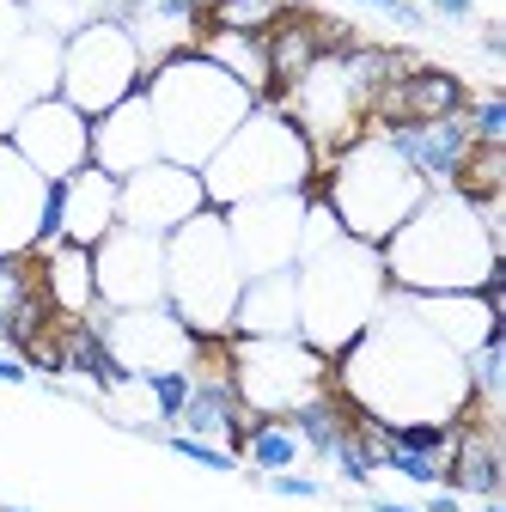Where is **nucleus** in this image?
Listing matches in <instances>:
<instances>
[{"label": "nucleus", "mask_w": 506, "mask_h": 512, "mask_svg": "<svg viewBox=\"0 0 506 512\" xmlns=\"http://www.w3.org/2000/svg\"><path fill=\"white\" fill-rule=\"evenodd\" d=\"M330 378L354 415L366 421H458L470 409L464 354L446 348L421 317L391 293L372 324L330 360Z\"/></svg>", "instance_id": "obj_1"}, {"label": "nucleus", "mask_w": 506, "mask_h": 512, "mask_svg": "<svg viewBox=\"0 0 506 512\" xmlns=\"http://www.w3.org/2000/svg\"><path fill=\"white\" fill-rule=\"evenodd\" d=\"M391 293H482L506 275L500 202H464L458 189H427L421 208L378 244Z\"/></svg>", "instance_id": "obj_2"}, {"label": "nucleus", "mask_w": 506, "mask_h": 512, "mask_svg": "<svg viewBox=\"0 0 506 512\" xmlns=\"http://www.w3.org/2000/svg\"><path fill=\"white\" fill-rule=\"evenodd\" d=\"M141 98L153 110V128H159V159L189 165V171H202L220 153V141L257 110V98L196 49L165 55L159 68H147Z\"/></svg>", "instance_id": "obj_3"}, {"label": "nucleus", "mask_w": 506, "mask_h": 512, "mask_svg": "<svg viewBox=\"0 0 506 512\" xmlns=\"http://www.w3.org/2000/svg\"><path fill=\"white\" fill-rule=\"evenodd\" d=\"M299 281V342H311L318 354H342L372 317L391 299L385 263H378V244L360 238H330L324 250H305L293 263Z\"/></svg>", "instance_id": "obj_4"}, {"label": "nucleus", "mask_w": 506, "mask_h": 512, "mask_svg": "<svg viewBox=\"0 0 506 512\" xmlns=\"http://www.w3.org/2000/svg\"><path fill=\"white\" fill-rule=\"evenodd\" d=\"M311 189L330 202L336 226L348 238H360V244H385L421 208V196H427V183L391 153V141L378 135V128H366L360 141H348L342 153H330Z\"/></svg>", "instance_id": "obj_5"}, {"label": "nucleus", "mask_w": 506, "mask_h": 512, "mask_svg": "<svg viewBox=\"0 0 506 512\" xmlns=\"http://www.w3.org/2000/svg\"><path fill=\"white\" fill-rule=\"evenodd\" d=\"M311 183H318V153H311V141L275 104H257L220 141V153L202 165L208 208L257 202V196H287V189H311Z\"/></svg>", "instance_id": "obj_6"}, {"label": "nucleus", "mask_w": 506, "mask_h": 512, "mask_svg": "<svg viewBox=\"0 0 506 512\" xmlns=\"http://www.w3.org/2000/svg\"><path fill=\"white\" fill-rule=\"evenodd\" d=\"M244 269L226 238V214L202 208L165 238V305L183 317L189 336H232V305H238Z\"/></svg>", "instance_id": "obj_7"}, {"label": "nucleus", "mask_w": 506, "mask_h": 512, "mask_svg": "<svg viewBox=\"0 0 506 512\" xmlns=\"http://www.w3.org/2000/svg\"><path fill=\"white\" fill-rule=\"evenodd\" d=\"M226 366L250 415H293L299 403L336 391L330 354L299 336H226Z\"/></svg>", "instance_id": "obj_8"}, {"label": "nucleus", "mask_w": 506, "mask_h": 512, "mask_svg": "<svg viewBox=\"0 0 506 512\" xmlns=\"http://www.w3.org/2000/svg\"><path fill=\"white\" fill-rule=\"evenodd\" d=\"M147 80V61L135 49V37L122 31L110 13L80 25L74 37H61V74H55V98H68L80 116H104L122 98H135Z\"/></svg>", "instance_id": "obj_9"}, {"label": "nucleus", "mask_w": 506, "mask_h": 512, "mask_svg": "<svg viewBox=\"0 0 506 512\" xmlns=\"http://www.w3.org/2000/svg\"><path fill=\"white\" fill-rule=\"evenodd\" d=\"M305 196L311 189H287V196H257V202H232L226 214V238L238 250L244 275H275L299 263V226H305Z\"/></svg>", "instance_id": "obj_10"}, {"label": "nucleus", "mask_w": 506, "mask_h": 512, "mask_svg": "<svg viewBox=\"0 0 506 512\" xmlns=\"http://www.w3.org/2000/svg\"><path fill=\"white\" fill-rule=\"evenodd\" d=\"M92 287L104 311H141L165 305V238L116 226L110 238L92 244Z\"/></svg>", "instance_id": "obj_11"}, {"label": "nucleus", "mask_w": 506, "mask_h": 512, "mask_svg": "<svg viewBox=\"0 0 506 512\" xmlns=\"http://www.w3.org/2000/svg\"><path fill=\"white\" fill-rule=\"evenodd\" d=\"M98 330H104L122 372H171V366H189L202 348V336H189L171 305H141V311H104L98 305Z\"/></svg>", "instance_id": "obj_12"}, {"label": "nucleus", "mask_w": 506, "mask_h": 512, "mask_svg": "<svg viewBox=\"0 0 506 512\" xmlns=\"http://www.w3.org/2000/svg\"><path fill=\"white\" fill-rule=\"evenodd\" d=\"M7 147L49 183L61 177H74L80 165H92V116H80L68 98H37L19 122H13V135Z\"/></svg>", "instance_id": "obj_13"}, {"label": "nucleus", "mask_w": 506, "mask_h": 512, "mask_svg": "<svg viewBox=\"0 0 506 512\" xmlns=\"http://www.w3.org/2000/svg\"><path fill=\"white\" fill-rule=\"evenodd\" d=\"M202 208H208L202 171H189V165L153 159V165H141V171L122 177V226H135V232L171 238L189 214H202Z\"/></svg>", "instance_id": "obj_14"}, {"label": "nucleus", "mask_w": 506, "mask_h": 512, "mask_svg": "<svg viewBox=\"0 0 506 512\" xmlns=\"http://www.w3.org/2000/svg\"><path fill=\"white\" fill-rule=\"evenodd\" d=\"M470 104V86L446 68H409L397 80H385L372 92V110H366V128H397V122H446V116H464Z\"/></svg>", "instance_id": "obj_15"}, {"label": "nucleus", "mask_w": 506, "mask_h": 512, "mask_svg": "<svg viewBox=\"0 0 506 512\" xmlns=\"http://www.w3.org/2000/svg\"><path fill=\"white\" fill-rule=\"evenodd\" d=\"M506 275L500 281H488L482 293H397L421 324L446 342V348H458V354H470V348H482L494 330H506Z\"/></svg>", "instance_id": "obj_16"}, {"label": "nucleus", "mask_w": 506, "mask_h": 512, "mask_svg": "<svg viewBox=\"0 0 506 512\" xmlns=\"http://www.w3.org/2000/svg\"><path fill=\"white\" fill-rule=\"evenodd\" d=\"M55 214H61V244L92 250L98 238H110L122 226V177L80 165L74 177L55 183Z\"/></svg>", "instance_id": "obj_17"}, {"label": "nucleus", "mask_w": 506, "mask_h": 512, "mask_svg": "<svg viewBox=\"0 0 506 512\" xmlns=\"http://www.w3.org/2000/svg\"><path fill=\"white\" fill-rule=\"evenodd\" d=\"M378 135L391 141V153L427 183V189H452L464 159H470V128L464 116H446V122H397V128H378Z\"/></svg>", "instance_id": "obj_18"}, {"label": "nucleus", "mask_w": 506, "mask_h": 512, "mask_svg": "<svg viewBox=\"0 0 506 512\" xmlns=\"http://www.w3.org/2000/svg\"><path fill=\"white\" fill-rule=\"evenodd\" d=\"M49 177H37L7 141H0V256H31L43 238Z\"/></svg>", "instance_id": "obj_19"}, {"label": "nucleus", "mask_w": 506, "mask_h": 512, "mask_svg": "<svg viewBox=\"0 0 506 512\" xmlns=\"http://www.w3.org/2000/svg\"><path fill=\"white\" fill-rule=\"evenodd\" d=\"M153 159H159V128H153V110H147L141 92L122 98V104L104 110V116H92V165H98V171L129 177V171H141V165H153Z\"/></svg>", "instance_id": "obj_20"}, {"label": "nucleus", "mask_w": 506, "mask_h": 512, "mask_svg": "<svg viewBox=\"0 0 506 512\" xmlns=\"http://www.w3.org/2000/svg\"><path fill=\"white\" fill-rule=\"evenodd\" d=\"M55 74H61V37L31 31V37L19 43V55L0 68V141L13 135V122H19L37 98H55Z\"/></svg>", "instance_id": "obj_21"}, {"label": "nucleus", "mask_w": 506, "mask_h": 512, "mask_svg": "<svg viewBox=\"0 0 506 512\" xmlns=\"http://www.w3.org/2000/svg\"><path fill=\"white\" fill-rule=\"evenodd\" d=\"M232 336H299V281L293 269L244 275L232 305Z\"/></svg>", "instance_id": "obj_22"}, {"label": "nucleus", "mask_w": 506, "mask_h": 512, "mask_svg": "<svg viewBox=\"0 0 506 512\" xmlns=\"http://www.w3.org/2000/svg\"><path fill=\"white\" fill-rule=\"evenodd\" d=\"M37 263V287L49 299L55 317H92L98 311V287H92V250L80 244H49L31 256Z\"/></svg>", "instance_id": "obj_23"}, {"label": "nucleus", "mask_w": 506, "mask_h": 512, "mask_svg": "<svg viewBox=\"0 0 506 512\" xmlns=\"http://www.w3.org/2000/svg\"><path fill=\"white\" fill-rule=\"evenodd\" d=\"M196 55H208L220 74H232L250 98H269V49H263V31H202L196 37Z\"/></svg>", "instance_id": "obj_24"}, {"label": "nucleus", "mask_w": 506, "mask_h": 512, "mask_svg": "<svg viewBox=\"0 0 506 512\" xmlns=\"http://www.w3.org/2000/svg\"><path fill=\"white\" fill-rule=\"evenodd\" d=\"M305 445L293 433L287 415H250L244 439H238V470L244 476H275V470H299Z\"/></svg>", "instance_id": "obj_25"}, {"label": "nucleus", "mask_w": 506, "mask_h": 512, "mask_svg": "<svg viewBox=\"0 0 506 512\" xmlns=\"http://www.w3.org/2000/svg\"><path fill=\"white\" fill-rule=\"evenodd\" d=\"M19 7H25L31 31H43V37H74L80 25L104 19L98 0H19Z\"/></svg>", "instance_id": "obj_26"}, {"label": "nucleus", "mask_w": 506, "mask_h": 512, "mask_svg": "<svg viewBox=\"0 0 506 512\" xmlns=\"http://www.w3.org/2000/svg\"><path fill=\"white\" fill-rule=\"evenodd\" d=\"M287 13V0H208L202 31H269Z\"/></svg>", "instance_id": "obj_27"}, {"label": "nucleus", "mask_w": 506, "mask_h": 512, "mask_svg": "<svg viewBox=\"0 0 506 512\" xmlns=\"http://www.w3.org/2000/svg\"><path fill=\"white\" fill-rule=\"evenodd\" d=\"M135 378H141V391H147L159 427L171 433L177 415H183V403H189V366H171V372H135Z\"/></svg>", "instance_id": "obj_28"}, {"label": "nucleus", "mask_w": 506, "mask_h": 512, "mask_svg": "<svg viewBox=\"0 0 506 512\" xmlns=\"http://www.w3.org/2000/svg\"><path fill=\"white\" fill-rule=\"evenodd\" d=\"M159 445L165 452H177V458H189V464H202V470H220V476H232L238 470V452H226V445H208V439H189V433H159Z\"/></svg>", "instance_id": "obj_29"}, {"label": "nucleus", "mask_w": 506, "mask_h": 512, "mask_svg": "<svg viewBox=\"0 0 506 512\" xmlns=\"http://www.w3.org/2000/svg\"><path fill=\"white\" fill-rule=\"evenodd\" d=\"M269 494H281V500H324L330 488L318 482V476H299V470H275V476H257Z\"/></svg>", "instance_id": "obj_30"}, {"label": "nucleus", "mask_w": 506, "mask_h": 512, "mask_svg": "<svg viewBox=\"0 0 506 512\" xmlns=\"http://www.w3.org/2000/svg\"><path fill=\"white\" fill-rule=\"evenodd\" d=\"M31 37V19H25V7L19 0H0V68L19 55V43Z\"/></svg>", "instance_id": "obj_31"}, {"label": "nucleus", "mask_w": 506, "mask_h": 512, "mask_svg": "<svg viewBox=\"0 0 506 512\" xmlns=\"http://www.w3.org/2000/svg\"><path fill=\"white\" fill-rule=\"evenodd\" d=\"M354 7H366V13H378V19H391L397 31H427L421 0H354Z\"/></svg>", "instance_id": "obj_32"}, {"label": "nucleus", "mask_w": 506, "mask_h": 512, "mask_svg": "<svg viewBox=\"0 0 506 512\" xmlns=\"http://www.w3.org/2000/svg\"><path fill=\"white\" fill-rule=\"evenodd\" d=\"M421 13H427V19H452V25H464V19H476V0H421Z\"/></svg>", "instance_id": "obj_33"}, {"label": "nucleus", "mask_w": 506, "mask_h": 512, "mask_svg": "<svg viewBox=\"0 0 506 512\" xmlns=\"http://www.w3.org/2000/svg\"><path fill=\"white\" fill-rule=\"evenodd\" d=\"M421 512H470V506H464V494H452V488H427Z\"/></svg>", "instance_id": "obj_34"}, {"label": "nucleus", "mask_w": 506, "mask_h": 512, "mask_svg": "<svg viewBox=\"0 0 506 512\" xmlns=\"http://www.w3.org/2000/svg\"><path fill=\"white\" fill-rule=\"evenodd\" d=\"M360 512H421V506H409V500H378V494H366V500H360Z\"/></svg>", "instance_id": "obj_35"}, {"label": "nucleus", "mask_w": 506, "mask_h": 512, "mask_svg": "<svg viewBox=\"0 0 506 512\" xmlns=\"http://www.w3.org/2000/svg\"><path fill=\"white\" fill-rule=\"evenodd\" d=\"M476 512H506V506H500V500H482V506H476Z\"/></svg>", "instance_id": "obj_36"}, {"label": "nucleus", "mask_w": 506, "mask_h": 512, "mask_svg": "<svg viewBox=\"0 0 506 512\" xmlns=\"http://www.w3.org/2000/svg\"><path fill=\"white\" fill-rule=\"evenodd\" d=\"M0 512H37V506H0Z\"/></svg>", "instance_id": "obj_37"}]
</instances>
